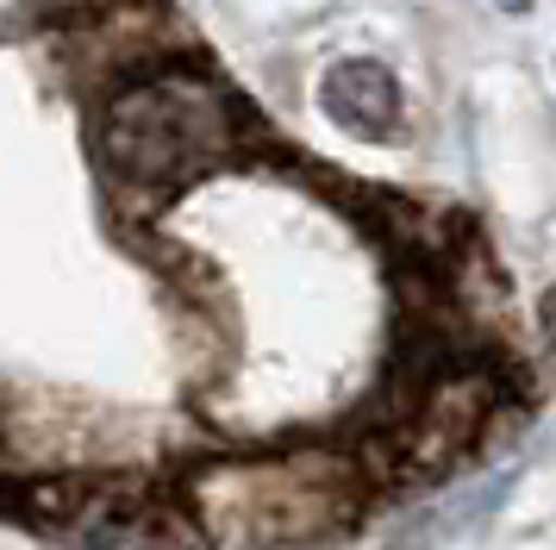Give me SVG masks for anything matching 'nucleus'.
Returning a JSON list of instances; mask_svg holds the SVG:
<instances>
[{"label":"nucleus","mask_w":556,"mask_h":550,"mask_svg":"<svg viewBox=\"0 0 556 550\" xmlns=\"http://www.w3.org/2000/svg\"><path fill=\"white\" fill-rule=\"evenodd\" d=\"M20 507H26L38 525H63L88 545H131L151 532V500L126 495V488H88V482H31L20 488Z\"/></svg>","instance_id":"obj_3"},{"label":"nucleus","mask_w":556,"mask_h":550,"mask_svg":"<svg viewBox=\"0 0 556 550\" xmlns=\"http://www.w3.org/2000/svg\"><path fill=\"white\" fill-rule=\"evenodd\" d=\"M319 107H326V120L338 132H351L363 145H388L401 132L406 100H401V82H394L388 63H376V57H344L319 82Z\"/></svg>","instance_id":"obj_4"},{"label":"nucleus","mask_w":556,"mask_h":550,"mask_svg":"<svg viewBox=\"0 0 556 550\" xmlns=\"http://www.w3.org/2000/svg\"><path fill=\"white\" fill-rule=\"evenodd\" d=\"M538 320H544V338H551V350H556V282L544 288V307H538Z\"/></svg>","instance_id":"obj_5"},{"label":"nucleus","mask_w":556,"mask_h":550,"mask_svg":"<svg viewBox=\"0 0 556 550\" xmlns=\"http://www.w3.org/2000/svg\"><path fill=\"white\" fill-rule=\"evenodd\" d=\"M0 20H7V0H0Z\"/></svg>","instance_id":"obj_6"},{"label":"nucleus","mask_w":556,"mask_h":550,"mask_svg":"<svg viewBox=\"0 0 556 550\" xmlns=\"http://www.w3.org/2000/svg\"><path fill=\"white\" fill-rule=\"evenodd\" d=\"M101 150L126 182L163 188V182H181L188 170H201L226 150V107L213 88L188 82V75L138 82V88L106 100Z\"/></svg>","instance_id":"obj_2"},{"label":"nucleus","mask_w":556,"mask_h":550,"mask_svg":"<svg viewBox=\"0 0 556 550\" xmlns=\"http://www.w3.org/2000/svg\"><path fill=\"white\" fill-rule=\"evenodd\" d=\"M188 500H194L213 545H294V538H313L351 513L344 475L319 470V463L213 470L188 488Z\"/></svg>","instance_id":"obj_1"}]
</instances>
